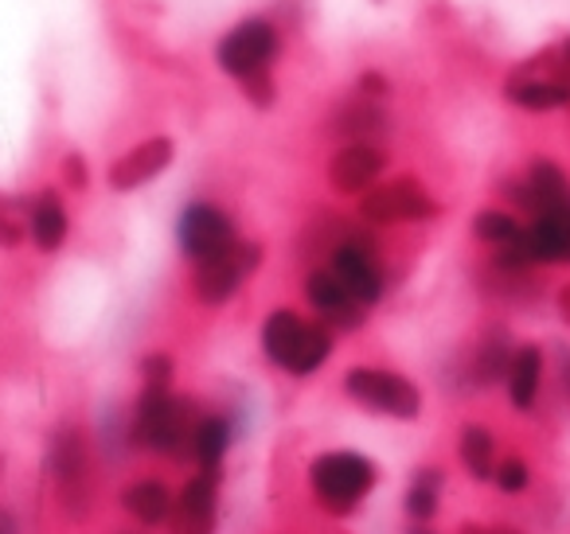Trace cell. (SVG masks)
<instances>
[{"label":"cell","instance_id":"cell-32","mask_svg":"<svg viewBox=\"0 0 570 534\" xmlns=\"http://www.w3.org/2000/svg\"><path fill=\"white\" fill-rule=\"evenodd\" d=\"M559 316L570 324V285H562V293H559Z\"/></svg>","mask_w":570,"mask_h":534},{"label":"cell","instance_id":"cell-9","mask_svg":"<svg viewBox=\"0 0 570 534\" xmlns=\"http://www.w3.org/2000/svg\"><path fill=\"white\" fill-rule=\"evenodd\" d=\"M360 215H364L367 222H375V227H391V222L434 219L438 204L414 176H399V180L380 184V188H367L364 204H360Z\"/></svg>","mask_w":570,"mask_h":534},{"label":"cell","instance_id":"cell-22","mask_svg":"<svg viewBox=\"0 0 570 534\" xmlns=\"http://www.w3.org/2000/svg\"><path fill=\"white\" fill-rule=\"evenodd\" d=\"M442 484H445V472L426 464V468L414 472L411 487H406V515L414 523H430L438 515V503H442Z\"/></svg>","mask_w":570,"mask_h":534},{"label":"cell","instance_id":"cell-12","mask_svg":"<svg viewBox=\"0 0 570 534\" xmlns=\"http://www.w3.org/2000/svg\"><path fill=\"white\" fill-rule=\"evenodd\" d=\"M173 157H176L173 137H149V141L121 152L110 165V172H106V180H110L114 191H137L157 180V176L173 165Z\"/></svg>","mask_w":570,"mask_h":534},{"label":"cell","instance_id":"cell-1","mask_svg":"<svg viewBox=\"0 0 570 534\" xmlns=\"http://www.w3.org/2000/svg\"><path fill=\"white\" fill-rule=\"evenodd\" d=\"M191 425H196V409L188 398L173 394V386H145L134 406L129 437L157 456H188Z\"/></svg>","mask_w":570,"mask_h":534},{"label":"cell","instance_id":"cell-14","mask_svg":"<svg viewBox=\"0 0 570 534\" xmlns=\"http://www.w3.org/2000/svg\"><path fill=\"white\" fill-rule=\"evenodd\" d=\"M305 297H309L313 313H317L328 328L356 332L367 316V305H360V300L344 289L341 277H336L333 269H313L309 281H305Z\"/></svg>","mask_w":570,"mask_h":534},{"label":"cell","instance_id":"cell-20","mask_svg":"<svg viewBox=\"0 0 570 534\" xmlns=\"http://www.w3.org/2000/svg\"><path fill=\"white\" fill-rule=\"evenodd\" d=\"M121 507H126L141 526H165L168 511H173V492H168V484L157 476L134 479V484L121 492Z\"/></svg>","mask_w":570,"mask_h":534},{"label":"cell","instance_id":"cell-18","mask_svg":"<svg viewBox=\"0 0 570 534\" xmlns=\"http://www.w3.org/2000/svg\"><path fill=\"white\" fill-rule=\"evenodd\" d=\"M508 196L515 199L520 207L528 211H547V207H559V204H570V180L554 160H531L528 176L520 184L508 188Z\"/></svg>","mask_w":570,"mask_h":534},{"label":"cell","instance_id":"cell-3","mask_svg":"<svg viewBox=\"0 0 570 534\" xmlns=\"http://www.w3.org/2000/svg\"><path fill=\"white\" fill-rule=\"evenodd\" d=\"M375 464L367 461L364 453H352V448H341V453H325L309 464V487L317 495V503L333 515H352L367 495L375 492Z\"/></svg>","mask_w":570,"mask_h":534},{"label":"cell","instance_id":"cell-33","mask_svg":"<svg viewBox=\"0 0 570 534\" xmlns=\"http://www.w3.org/2000/svg\"><path fill=\"white\" fill-rule=\"evenodd\" d=\"M0 534H20L17 518H12L9 511H0Z\"/></svg>","mask_w":570,"mask_h":534},{"label":"cell","instance_id":"cell-30","mask_svg":"<svg viewBox=\"0 0 570 534\" xmlns=\"http://www.w3.org/2000/svg\"><path fill=\"white\" fill-rule=\"evenodd\" d=\"M243 90L258 110H269V106H274V82H269V75H254V79H246Z\"/></svg>","mask_w":570,"mask_h":534},{"label":"cell","instance_id":"cell-34","mask_svg":"<svg viewBox=\"0 0 570 534\" xmlns=\"http://www.w3.org/2000/svg\"><path fill=\"white\" fill-rule=\"evenodd\" d=\"M554 51H559V59H562V63L570 67V36H567V40H562V43H559V48H554Z\"/></svg>","mask_w":570,"mask_h":534},{"label":"cell","instance_id":"cell-11","mask_svg":"<svg viewBox=\"0 0 570 534\" xmlns=\"http://www.w3.org/2000/svg\"><path fill=\"white\" fill-rule=\"evenodd\" d=\"M328 269L341 277V285L360 300V305L372 308L375 300L383 297V269H380V261H375V250L367 238H348V243L336 246L333 266Z\"/></svg>","mask_w":570,"mask_h":534},{"label":"cell","instance_id":"cell-28","mask_svg":"<svg viewBox=\"0 0 570 534\" xmlns=\"http://www.w3.org/2000/svg\"><path fill=\"white\" fill-rule=\"evenodd\" d=\"M141 378L145 386H173V359L168 355H145Z\"/></svg>","mask_w":570,"mask_h":534},{"label":"cell","instance_id":"cell-15","mask_svg":"<svg viewBox=\"0 0 570 534\" xmlns=\"http://www.w3.org/2000/svg\"><path fill=\"white\" fill-rule=\"evenodd\" d=\"M387 168V152L372 141H348L328 165V180L341 196H364Z\"/></svg>","mask_w":570,"mask_h":534},{"label":"cell","instance_id":"cell-26","mask_svg":"<svg viewBox=\"0 0 570 534\" xmlns=\"http://www.w3.org/2000/svg\"><path fill=\"white\" fill-rule=\"evenodd\" d=\"M24 207H28V199L0 196V250H17V246L28 238Z\"/></svg>","mask_w":570,"mask_h":534},{"label":"cell","instance_id":"cell-4","mask_svg":"<svg viewBox=\"0 0 570 534\" xmlns=\"http://www.w3.org/2000/svg\"><path fill=\"white\" fill-rule=\"evenodd\" d=\"M344 394L356 406L372 409L380 417H395V422H414L422 414V390L403 378L399 370L383 367H352L344 375Z\"/></svg>","mask_w":570,"mask_h":534},{"label":"cell","instance_id":"cell-35","mask_svg":"<svg viewBox=\"0 0 570 534\" xmlns=\"http://www.w3.org/2000/svg\"><path fill=\"white\" fill-rule=\"evenodd\" d=\"M411 534H434V531H426V526H411Z\"/></svg>","mask_w":570,"mask_h":534},{"label":"cell","instance_id":"cell-29","mask_svg":"<svg viewBox=\"0 0 570 534\" xmlns=\"http://www.w3.org/2000/svg\"><path fill=\"white\" fill-rule=\"evenodd\" d=\"M59 172H63L67 188H75V191H82L90 184V165H87V157H79V152H67L63 165H59Z\"/></svg>","mask_w":570,"mask_h":534},{"label":"cell","instance_id":"cell-19","mask_svg":"<svg viewBox=\"0 0 570 534\" xmlns=\"http://www.w3.org/2000/svg\"><path fill=\"white\" fill-rule=\"evenodd\" d=\"M504 386H508V402L515 409H531L539 398V386H543V352L535 344L515 347L512 359L504 370Z\"/></svg>","mask_w":570,"mask_h":534},{"label":"cell","instance_id":"cell-2","mask_svg":"<svg viewBox=\"0 0 570 534\" xmlns=\"http://www.w3.org/2000/svg\"><path fill=\"white\" fill-rule=\"evenodd\" d=\"M262 352L285 375H313L333 355V328L328 324H309L294 308H277L262 324Z\"/></svg>","mask_w":570,"mask_h":534},{"label":"cell","instance_id":"cell-10","mask_svg":"<svg viewBox=\"0 0 570 534\" xmlns=\"http://www.w3.org/2000/svg\"><path fill=\"white\" fill-rule=\"evenodd\" d=\"M219 523V468H199L184 484L180 495H173L168 511V534H215Z\"/></svg>","mask_w":570,"mask_h":534},{"label":"cell","instance_id":"cell-24","mask_svg":"<svg viewBox=\"0 0 570 534\" xmlns=\"http://www.w3.org/2000/svg\"><path fill=\"white\" fill-rule=\"evenodd\" d=\"M473 235L481 238V243H489V246H512L515 238L523 235V227H520V219L515 215H508V211H497V207H489V211H481L473 219Z\"/></svg>","mask_w":570,"mask_h":534},{"label":"cell","instance_id":"cell-27","mask_svg":"<svg viewBox=\"0 0 570 534\" xmlns=\"http://www.w3.org/2000/svg\"><path fill=\"white\" fill-rule=\"evenodd\" d=\"M492 479H497V487H500L504 495H520V492H528L531 472H528V464H523L520 456H508V461H500V464H497Z\"/></svg>","mask_w":570,"mask_h":534},{"label":"cell","instance_id":"cell-31","mask_svg":"<svg viewBox=\"0 0 570 534\" xmlns=\"http://www.w3.org/2000/svg\"><path fill=\"white\" fill-rule=\"evenodd\" d=\"M360 95H364V98H372V102H375V98H387V95H391V82L383 79V75L367 71L364 79H360Z\"/></svg>","mask_w":570,"mask_h":534},{"label":"cell","instance_id":"cell-5","mask_svg":"<svg viewBox=\"0 0 570 534\" xmlns=\"http://www.w3.org/2000/svg\"><path fill=\"white\" fill-rule=\"evenodd\" d=\"M277 56H282V36H277L274 20H266V17L243 20V24L230 28L219 40V48H215L219 71L238 82L254 79V75H269Z\"/></svg>","mask_w":570,"mask_h":534},{"label":"cell","instance_id":"cell-36","mask_svg":"<svg viewBox=\"0 0 570 534\" xmlns=\"http://www.w3.org/2000/svg\"><path fill=\"white\" fill-rule=\"evenodd\" d=\"M0 468H4V456H0Z\"/></svg>","mask_w":570,"mask_h":534},{"label":"cell","instance_id":"cell-21","mask_svg":"<svg viewBox=\"0 0 570 534\" xmlns=\"http://www.w3.org/2000/svg\"><path fill=\"white\" fill-rule=\"evenodd\" d=\"M235 429H230V417L223 414H204L191 425V441H188V456L199 468H219L223 456H227Z\"/></svg>","mask_w":570,"mask_h":534},{"label":"cell","instance_id":"cell-17","mask_svg":"<svg viewBox=\"0 0 570 534\" xmlns=\"http://www.w3.org/2000/svg\"><path fill=\"white\" fill-rule=\"evenodd\" d=\"M24 227H28V238H32L36 250H43V254L63 250L67 235H71V215H67L63 196H59L56 188L36 191L24 207Z\"/></svg>","mask_w":570,"mask_h":534},{"label":"cell","instance_id":"cell-25","mask_svg":"<svg viewBox=\"0 0 570 534\" xmlns=\"http://www.w3.org/2000/svg\"><path fill=\"white\" fill-rule=\"evenodd\" d=\"M508 359H512V347L504 344V336H489L481 347H476V359H473V378L481 386H492L504 378Z\"/></svg>","mask_w":570,"mask_h":534},{"label":"cell","instance_id":"cell-7","mask_svg":"<svg viewBox=\"0 0 570 534\" xmlns=\"http://www.w3.org/2000/svg\"><path fill=\"white\" fill-rule=\"evenodd\" d=\"M238 243L235 235V222H230L227 211H219L215 204H204V199H196V204H188L180 211V219H176V246H180V254L188 261H212L219 258L223 250H230V246Z\"/></svg>","mask_w":570,"mask_h":534},{"label":"cell","instance_id":"cell-13","mask_svg":"<svg viewBox=\"0 0 570 534\" xmlns=\"http://www.w3.org/2000/svg\"><path fill=\"white\" fill-rule=\"evenodd\" d=\"M531 266H567L570 261V204L547 207L520 235Z\"/></svg>","mask_w":570,"mask_h":534},{"label":"cell","instance_id":"cell-8","mask_svg":"<svg viewBox=\"0 0 570 534\" xmlns=\"http://www.w3.org/2000/svg\"><path fill=\"white\" fill-rule=\"evenodd\" d=\"M262 266V246L258 243H243L238 238L230 250H223L219 258L212 261H199L196 266V277H191V289L204 305L219 308L243 289V281Z\"/></svg>","mask_w":570,"mask_h":534},{"label":"cell","instance_id":"cell-23","mask_svg":"<svg viewBox=\"0 0 570 534\" xmlns=\"http://www.w3.org/2000/svg\"><path fill=\"white\" fill-rule=\"evenodd\" d=\"M458 453H461V464H465L469 476L492 479V472H497V441H492V433L484 429V425H465Z\"/></svg>","mask_w":570,"mask_h":534},{"label":"cell","instance_id":"cell-16","mask_svg":"<svg viewBox=\"0 0 570 534\" xmlns=\"http://www.w3.org/2000/svg\"><path fill=\"white\" fill-rule=\"evenodd\" d=\"M48 472L56 479V487L63 492V500H71V492L87 487V472H90V453H87V437H82L75 425L51 433L48 445Z\"/></svg>","mask_w":570,"mask_h":534},{"label":"cell","instance_id":"cell-6","mask_svg":"<svg viewBox=\"0 0 570 534\" xmlns=\"http://www.w3.org/2000/svg\"><path fill=\"white\" fill-rule=\"evenodd\" d=\"M504 95L520 110H562L570 106V67L559 59V51H543L504 82Z\"/></svg>","mask_w":570,"mask_h":534}]
</instances>
